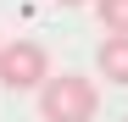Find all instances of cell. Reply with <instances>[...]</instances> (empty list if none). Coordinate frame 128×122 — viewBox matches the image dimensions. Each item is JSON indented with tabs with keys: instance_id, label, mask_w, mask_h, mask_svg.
Masks as SVG:
<instances>
[{
	"instance_id": "6da1fadb",
	"label": "cell",
	"mask_w": 128,
	"mask_h": 122,
	"mask_svg": "<svg viewBox=\"0 0 128 122\" xmlns=\"http://www.w3.org/2000/svg\"><path fill=\"white\" fill-rule=\"evenodd\" d=\"M100 111V89H95V78H84V72H56L39 83V117L45 122H95Z\"/></svg>"
},
{
	"instance_id": "7a4b0ae2",
	"label": "cell",
	"mask_w": 128,
	"mask_h": 122,
	"mask_svg": "<svg viewBox=\"0 0 128 122\" xmlns=\"http://www.w3.org/2000/svg\"><path fill=\"white\" fill-rule=\"evenodd\" d=\"M50 78V56L39 39H0V89H11V94H22V89H39Z\"/></svg>"
},
{
	"instance_id": "3957f363",
	"label": "cell",
	"mask_w": 128,
	"mask_h": 122,
	"mask_svg": "<svg viewBox=\"0 0 128 122\" xmlns=\"http://www.w3.org/2000/svg\"><path fill=\"white\" fill-rule=\"evenodd\" d=\"M95 67H100L106 83H122V89H128V33H106V39H100Z\"/></svg>"
},
{
	"instance_id": "277c9868",
	"label": "cell",
	"mask_w": 128,
	"mask_h": 122,
	"mask_svg": "<svg viewBox=\"0 0 128 122\" xmlns=\"http://www.w3.org/2000/svg\"><path fill=\"white\" fill-rule=\"evenodd\" d=\"M95 17L106 33H128V0H95Z\"/></svg>"
},
{
	"instance_id": "5b68a950",
	"label": "cell",
	"mask_w": 128,
	"mask_h": 122,
	"mask_svg": "<svg viewBox=\"0 0 128 122\" xmlns=\"http://www.w3.org/2000/svg\"><path fill=\"white\" fill-rule=\"evenodd\" d=\"M56 6H84V0H56Z\"/></svg>"
},
{
	"instance_id": "8992f818",
	"label": "cell",
	"mask_w": 128,
	"mask_h": 122,
	"mask_svg": "<svg viewBox=\"0 0 128 122\" xmlns=\"http://www.w3.org/2000/svg\"><path fill=\"white\" fill-rule=\"evenodd\" d=\"M122 122H128V117H122Z\"/></svg>"
}]
</instances>
